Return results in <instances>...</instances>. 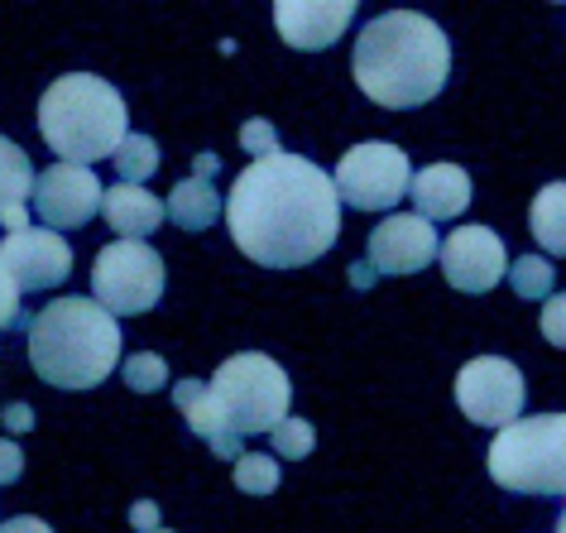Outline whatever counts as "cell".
<instances>
[{
  "instance_id": "7c38bea8",
  "label": "cell",
  "mask_w": 566,
  "mask_h": 533,
  "mask_svg": "<svg viewBox=\"0 0 566 533\" xmlns=\"http://www.w3.org/2000/svg\"><path fill=\"white\" fill-rule=\"evenodd\" d=\"M0 264L10 270V279L24 289H59L67 274H73V250L59 231L49 227H30L0 241Z\"/></svg>"
},
{
  "instance_id": "e575fe53",
  "label": "cell",
  "mask_w": 566,
  "mask_h": 533,
  "mask_svg": "<svg viewBox=\"0 0 566 533\" xmlns=\"http://www.w3.org/2000/svg\"><path fill=\"white\" fill-rule=\"evenodd\" d=\"M557 533H566V510H562V519H557Z\"/></svg>"
},
{
  "instance_id": "d590c367",
  "label": "cell",
  "mask_w": 566,
  "mask_h": 533,
  "mask_svg": "<svg viewBox=\"0 0 566 533\" xmlns=\"http://www.w3.org/2000/svg\"><path fill=\"white\" fill-rule=\"evenodd\" d=\"M159 533H174V529H159Z\"/></svg>"
},
{
  "instance_id": "836d02e7",
  "label": "cell",
  "mask_w": 566,
  "mask_h": 533,
  "mask_svg": "<svg viewBox=\"0 0 566 533\" xmlns=\"http://www.w3.org/2000/svg\"><path fill=\"white\" fill-rule=\"evenodd\" d=\"M370 279H375V270H370V264H356V270H350V284H370Z\"/></svg>"
},
{
  "instance_id": "5b68a950",
  "label": "cell",
  "mask_w": 566,
  "mask_h": 533,
  "mask_svg": "<svg viewBox=\"0 0 566 533\" xmlns=\"http://www.w3.org/2000/svg\"><path fill=\"white\" fill-rule=\"evenodd\" d=\"M490 475L514 495H566V414H533L494 432Z\"/></svg>"
},
{
  "instance_id": "cb8c5ba5",
  "label": "cell",
  "mask_w": 566,
  "mask_h": 533,
  "mask_svg": "<svg viewBox=\"0 0 566 533\" xmlns=\"http://www.w3.org/2000/svg\"><path fill=\"white\" fill-rule=\"evenodd\" d=\"M235 485L245 495H274L279 490V461L264 457V452H245L235 461Z\"/></svg>"
},
{
  "instance_id": "52a82bcc",
  "label": "cell",
  "mask_w": 566,
  "mask_h": 533,
  "mask_svg": "<svg viewBox=\"0 0 566 533\" xmlns=\"http://www.w3.org/2000/svg\"><path fill=\"white\" fill-rule=\"evenodd\" d=\"M92 293L106 313L139 317L164 299V260L145 241H111L96 250L92 264Z\"/></svg>"
},
{
  "instance_id": "7402d4cb",
  "label": "cell",
  "mask_w": 566,
  "mask_h": 533,
  "mask_svg": "<svg viewBox=\"0 0 566 533\" xmlns=\"http://www.w3.org/2000/svg\"><path fill=\"white\" fill-rule=\"evenodd\" d=\"M159 168V145H154L149 135H130L120 145V154H116V174H120V184H145V178Z\"/></svg>"
},
{
  "instance_id": "4dcf8cb0",
  "label": "cell",
  "mask_w": 566,
  "mask_h": 533,
  "mask_svg": "<svg viewBox=\"0 0 566 533\" xmlns=\"http://www.w3.org/2000/svg\"><path fill=\"white\" fill-rule=\"evenodd\" d=\"M0 418H6L10 432H30V428H34V409H30V404H10V409L0 414Z\"/></svg>"
},
{
  "instance_id": "4fadbf2b",
  "label": "cell",
  "mask_w": 566,
  "mask_h": 533,
  "mask_svg": "<svg viewBox=\"0 0 566 533\" xmlns=\"http://www.w3.org/2000/svg\"><path fill=\"white\" fill-rule=\"evenodd\" d=\"M442 274L461 293H490L504 279V241L490 227H457L442 241Z\"/></svg>"
},
{
  "instance_id": "ffe728a7",
  "label": "cell",
  "mask_w": 566,
  "mask_h": 533,
  "mask_svg": "<svg viewBox=\"0 0 566 533\" xmlns=\"http://www.w3.org/2000/svg\"><path fill=\"white\" fill-rule=\"evenodd\" d=\"M168 217H174L182 231H207L211 221L221 217L217 188H211L207 178H182V184L174 188V198H168Z\"/></svg>"
},
{
  "instance_id": "603a6c76",
  "label": "cell",
  "mask_w": 566,
  "mask_h": 533,
  "mask_svg": "<svg viewBox=\"0 0 566 533\" xmlns=\"http://www.w3.org/2000/svg\"><path fill=\"white\" fill-rule=\"evenodd\" d=\"M120 375H125V385H130L135 395H154V389L168 385V366H164L159 351H135V356H125Z\"/></svg>"
},
{
  "instance_id": "44dd1931",
  "label": "cell",
  "mask_w": 566,
  "mask_h": 533,
  "mask_svg": "<svg viewBox=\"0 0 566 533\" xmlns=\"http://www.w3.org/2000/svg\"><path fill=\"white\" fill-rule=\"evenodd\" d=\"M509 284H514L518 299H552V284H557V270L543 260V255H518L509 264Z\"/></svg>"
},
{
  "instance_id": "9c48e42d",
  "label": "cell",
  "mask_w": 566,
  "mask_h": 533,
  "mask_svg": "<svg viewBox=\"0 0 566 533\" xmlns=\"http://www.w3.org/2000/svg\"><path fill=\"white\" fill-rule=\"evenodd\" d=\"M523 375L504 356H475L457 370V404L475 428H514L523 414Z\"/></svg>"
},
{
  "instance_id": "30bf717a",
  "label": "cell",
  "mask_w": 566,
  "mask_h": 533,
  "mask_svg": "<svg viewBox=\"0 0 566 533\" xmlns=\"http://www.w3.org/2000/svg\"><path fill=\"white\" fill-rule=\"evenodd\" d=\"M102 202H106V192L96 184V174L92 168H77V164H53L34 184V217L44 221L49 231L87 227V221L102 212Z\"/></svg>"
},
{
  "instance_id": "277c9868",
  "label": "cell",
  "mask_w": 566,
  "mask_h": 533,
  "mask_svg": "<svg viewBox=\"0 0 566 533\" xmlns=\"http://www.w3.org/2000/svg\"><path fill=\"white\" fill-rule=\"evenodd\" d=\"M39 130L44 145L63 164L92 168L96 159H116L130 139V116H125L120 92L96 73H67L39 102Z\"/></svg>"
},
{
  "instance_id": "7a4b0ae2",
  "label": "cell",
  "mask_w": 566,
  "mask_h": 533,
  "mask_svg": "<svg viewBox=\"0 0 566 533\" xmlns=\"http://www.w3.org/2000/svg\"><path fill=\"white\" fill-rule=\"evenodd\" d=\"M356 87L385 111L428 106L447 87L451 44L428 15L418 10H389L375 15L356 39Z\"/></svg>"
},
{
  "instance_id": "e0dca14e",
  "label": "cell",
  "mask_w": 566,
  "mask_h": 533,
  "mask_svg": "<svg viewBox=\"0 0 566 533\" xmlns=\"http://www.w3.org/2000/svg\"><path fill=\"white\" fill-rule=\"evenodd\" d=\"M34 184H39V174H34L30 154L15 139L0 135V227L10 236L30 231V207L24 202H34Z\"/></svg>"
},
{
  "instance_id": "ba28073f",
  "label": "cell",
  "mask_w": 566,
  "mask_h": 533,
  "mask_svg": "<svg viewBox=\"0 0 566 533\" xmlns=\"http://www.w3.org/2000/svg\"><path fill=\"white\" fill-rule=\"evenodd\" d=\"M332 184L342 192V202L360 207V212H389L413 188V164L389 139H365V145H350L342 154Z\"/></svg>"
},
{
  "instance_id": "d6a6232c",
  "label": "cell",
  "mask_w": 566,
  "mask_h": 533,
  "mask_svg": "<svg viewBox=\"0 0 566 533\" xmlns=\"http://www.w3.org/2000/svg\"><path fill=\"white\" fill-rule=\"evenodd\" d=\"M207 174H217V154H202V159H197V174L192 178H207Z\"/></svg>"
},
{
  "instance_id": "6da1fadb",
  "label": "cell",
  "mask_w": 566,
  "mask_h": 533,
  "mask_svg": "<svg viewBox=\"0 0 566 533\" xmlns=\"http://www.w3.org/2000/svg\"><path fill=\"white\" fill-rule=\"evenodd\" d=\"M226 227L245 260L264 270H298L327 255L342 236V192L303 154H269L235 178Z\"/></svg>"
},
{
  "instance_id": "9a60e30c",
  "label": "cell",
  "mask_w": 566,
  "mask_h": 533,
  "mask_svg": "<svg viewBox=\"0 0 566 533\" xmlns=\"http://www.w3.org/2000/svg\"><path fill=\"white\" fill-rule=\"evenodd\" d=\"M174 404H178V414L188 418V428L197 432V438L211 442V452H217V457H226V461H240V457H245V447H240V432L226 424L221 404L211 399V385L182 380V385H174Z\"/></svg>"
},
{
  "instance_id": "ac0fdd59",
  "label": "cell",
  "mask_w": 566,
  "mask_h": 533,
  "mask_svg": "<svg viewBox=\"0 0 566 533\" xmlns=\"http://www.w3.org/2000/svg\"><path fill=\"white\" fill-rule=\"evenodd\" d=\"M102 217H106V227L116 231L120 241H145V236L159 231V221L168 217V207L154 198V192H145V188L116 184L106 192V202H102Z\"/></svg>"
},
{
  "instance_id": "1f68e13d",
  "label": "cell",
  "mask_w": 566,
  "mask_h": 533,
  "mask_svg": "<svg viewBox=\"0 0 566 533\" xmlns=\"http://www.w3.org/2000/svg\"><path fill=\"white\" fill-rule=\"evenodd\" d=\"M0 533H53V529L44 524V519H34V514H20V519H6Z\"/></svg>"
},
{
  "instance_id": "d6986e66",
  "label": "cell",
  "mask_w": 566,
  "mask_h": 533,
  "mask_svg": "<svg viewBox=\"0 0 566 533\" xmlns=\"http://www.w3.org/2000/svg\"><path fill=\"white\" fill-rule=\"evenodd\" d=\"M528 231L547 255H566V184H547L528 207Z\"/></svg>"
},
{
  "instance_id": "8fae6325",
  "label": "cell",
  "mask_w": 566,
  "mask_h": 533,
  "mask_svg": "<svg viewBox=\"0 0 566 533\" xmlns=\"http://www.w3.org/2000/svg\"><path fill=\"white\" fill-rule=\"evenodd\" d=\"M437 255H442V241H437L432 221L418 212H389L370 231V245H365V260H370L375 274H418Z\"/></svg>"
},
{
  "instance_id": "8992f818",
  "label": "cell",
  "mask_w": 566,
  "mask_h": 533,
  "mask_svg": "<svg viewBox=\"0 0 566 533\" xmlns=\"http://www.w3.org/2000/svg\"><path fill=\"white\" fill-rule=\"evenodd\" d=\"M211 399L221 404L226 424H231L240 438H250V432H274L283 418H289L293 385L274 356H264V351H240V356L221 360L217 375H211Z\"/></svg>"
},
{
  "instance_id": "2e32d148",
  "label": "cell",
  "mask_w": 566,
  "mask_h": 533,
  "mask_svg": "<svg viewBox=\"0 0 566 533\" xmlns=\"http://www.w3.org/2000/svg\"><path fill=\"white\" fill-rule=\"evenodd\" d=\"M408 198H413L418 217L451 221V217H461L465 207H471V178H465L461 164H428L422 174H413Z\"/></svg>"
},
{
  "instance_id": "83f0119b",
  "label": "cell",
  "mask_w": 566,
  "mask_h": 533,
  "mask_svg": "<svg viewBox=\"0 0 566 533\" xmlns=\"http://www.w3.org/2000/svg\"><path fill=\"white\" fill-rule=\"evenodd\" d=\"M15 322H20V284L10 279L6 264H0V332L15 327Z\"/></svg>"
},
{
  "instance_id": "f1b7e54d",
  "label": "cell",
  "mask_w": 566,
  "mask_h": 533,
  "mask_svg": "<svg viewBox=\"0 0 566 533\" xmlns=\"http://www.w3.org/2000/svg\"><path fill=\"white\" fill-rule=\"evenodd\" d=\"M20 471H24V452L10 438H0V485L20 481Z\"/></svg>"
},
{
  "instance_id": "5bb4252c",
  "label": "cell",
  "mask_w": 566,
  "mask_h": 533,
  "mask_svg": "<svg viewBox=\"0 0 566 533\" xmlns=\"http://www.w3.org/2000/svg\"><path fill=\"white\" fill-rule=\"evenodd\" d=\"M356 20V0H279L274 24L279 39L289 49H332L346 34V24Z\"/></svg>"
},
{
  "instance_id": "4316f807",
  "label": "cell",
  "mask_w": 566,
  "mask_h": 533,
  "mask_svg": "<svg viewBox=\"0 0 566 533\" xmlns=\"http://www.w3.org/2000/svg\"><path fill=\"white\" fill-rule=\"evenodd\" d=\"M543 336L557 351H566V293H552L543 303Z\"/></svg>"
},
{
  "instance_id": "f546056e",
  "label": "cell",
  "mask_w": 566,
  "mask_h": 533,
  "mask_svg": "<svg viewBox=\"0 0 566 533\" xmlns=\"http://www.w3.org/2000/svg\"><path fill=\"white\" fill-rule=\"evenodd\" d=\"M130 524L145 529V533H159V504H154V500H139L135 510H130Z\"/></svg>"
},
{
  "instance_id": "3957f363",
  "label": "cell",
  "mask_w": 566,
  "mask_h": 533,
  "mask_svg": "<svg viewBox=\"0 0 566 533\" xmlns=\"http://www.w3.org/2000/svg\"><path fill=\"white\" fill-rule=\"evenodd\" d=\"M30 360L53 389H96L120 360V322L96 299H49L30 317Z\"/></svg>"
},
{
  "instance_id": "d4e9b609",
  "label": "cell",
  "mask_w": 566,
  "mask_h": 533,
  "mask_svg": "<svg viewBox=\"0 0 566 533\" xmlns=\"http://www.w3.org/2000/svg\"><path fill=\"white\" fill-rule=\"evenodd\" d=\"M274 438V452L279 457H289V461H303V457H313V442H317V432L307 418H283V424L269 432Z\"/></svg>"
},
{
  "instance_id": "484cf974",
  "label": "cell",
  "mask_w": 566,
  "mask_h": 533,
  "mask_svg": "<svg viewBox=\"0 0 566 533\" xmlns=\"http://www.w3.org/2000/svg\"><path fill=\"white\" fill-rule=\"evenodd\" d=\"M240 145H245L254 159L283 154V149H279V135H274V125H269V121H245V125H240Z\"/></svg>"
}]
</instances>
